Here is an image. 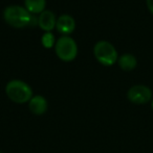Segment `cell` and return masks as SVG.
<instances>
[{
    "label": "cell",
    "instance_id": "cell-1",
    "mask_svg": "<svg viewBox=\"0 0 153 153\" xmlns=\"http://www.w3.org/2000/svg\"><path fill=\"white\" fill-rule=\"evenodd\" d=\"M3 19L15 28H23L29 25L32 15L25 7L20 5H8L3 10Z\"/></svg>",
    "mask_w": 153,
    "mask_h": 153
},
{
    "label": "cell",
    "instance_id": "cell-2",
    "mask_svg": "<svg viewBox=\"0 0 153 153\" xmlns=\"http://www.w3.org/2000/svg\"><path fill=\"white\" fill-rule=\"evenodd\" d=\"M5 93L12 101L16 103L29 102L33 98V90L26 82L19 79L11 80L5 87Z\"/></svg>",
    "mask_w": 153,
    "mask_h": 153
},
{
    "label": "cell",
    "instance_id": "cell-3",
    "mask_svg": "<svg viewBox=\"0 0 153 153\" xmlns=\"http://www.w3.org/2000/svg\"><path fill=\"white\" fill-rule=\"evenodd\" d=\"M93 54L96 61L103 66L110 67L118 59V51L111 43L107 41H99L93 47Z\"/></svg>",
    "mask_w": 153,
    "mask_h": 153
},
{
    "label": "cell",
    "instance_id": "cell-4",
    "mask_svg": "<svg viewBox=\"0 0 153 153\" xmlns=\"http://www.w3.org/2000/svg\"><path fill=\"white\" fill-rule=\"evenodd\" d=\"M55 52L61 61L63 62L74 61L78 55V45L76 41L68 36H61L56 42Z\"/></svg>",
    "mask_w": 153,
    "mask_h": 153
},
{
    "label": "cell",
    "instance_id": "cell-5",
    "mask_svg": "<svg viewBox=\"0 0 153 153\" xmlns=\"http://www.w3.org/2000/svg\"><path fill=\"white\" fill-rule=\"evenodd\" d=\"M127 98L133 104L143 105L151 102L153 99V93L147 85H135L128 90Z\"/></svg>",
    "mask_w": 153,
    "mask_h": 153
},
{
    "label": "cell",
    "instance_id": "cell-6",
    "mask_svg": "<svg viewBox=\"0 0 153 153\" xmlns=\"http://www.w3.org/2000/svg\"><path fill=\"white\" fill-rule=\"evenodd\" d=\"M56 24H57V17L54 12L44 10L39 15L38 25L45 32H50L54 28H56Z\"/></svg>",
    "mask_w": 153,
    "mask_h": 153
},
{
    "label": "cell",
    "instance_id": "cell-7",
    "mask_svg": "<svg viewBox=\"0 0 153 153\" xmlns=\"http://www.w3.org/2000/svg\"><path fill=\"white\" fill-rule=\"evenodd\" d=\"M56 28L59 32L67 36V34L74 32V30L76 29V21L70 15L63 14L57 19Z\"/></svg>",
    "mask_w": 153,
    "mask_h": 153
},
{
    "label": "cell",
    "instance_id": "cell-8",
    "mask_svg": "<svg viewBox=\"0 0 153 153\" xmlns=\"http://www.w3.org/2000/svg\"><path fill=\"white\" fill-rule=\"evenodd\" d=\"M29 109L33 114L35 115H43L44 113H46L47 111V101L46 99L43 96H40V95H36V96H33V98L29 100Z\"/></svg>",
    "mask_w": 153,
    "mask_h": 153
},
{
    "label": "cell",
    "instance_id": "cell-9",
    "mask_svg": "<svg viewBox=\"0 0 153 153\" xmlns=\"http://www.w3.org/2000/svg\"><path fill=\"white\" fill-rule=\"evenodd\" d=\"M118 64L120 66V68L124 71H132L136 68L137 66V59L131 53H124L122 54L118 59Z\"/></svg>",
    "mask_w": 153,
    "mask_h": 153
},
{
    "label": "cell",
    "instance_id": "cell-10",
    "mask_svg": "<svg viewBox=\"0 0 153 153\" xmlns=\"http://www.w3.org/2000/svg\"><path fill=\"white\" fill-rule=\"evenodd\" d=\"M24 6L31 14H41L45 10L46 0H24Z\"/></svg>",
    "mask_w": 153,
    "mask_h": 153
},
{
    "label": "cell",
    "instance_id": "cell-11",
    "mask_svg": "<svg viewBox=\"0 0 153 153\" xmlns=\"http://www.w3.org/2000/svg\"><path fill=\"white\" fill-rule=\"evenodd\" d=\"M41 42H42V45L45 48H51L53 46L55 47L57 41L55 40V36H54V34L51 32H45L42 36Z\"/></svg>",
    "mask_w": 153,
    "mask_h": 153
},
{
    "label": "cell",
    "instance_id": "cell-12",
    "mask_svg": "<svg viewBox=\"0 0 153 153\" xmlns=\"http://www.w3.org/2000/svg\"><path fill=\"white\" fill-rule=\"evenodd\" d=\"M146 3H147L148 10L153 14V0H146Z\"/></svg>",
    "mask_w": 153,
    "mask_h": 153
},
{
    "label": "cell",
    "instance_id": "cell-13",
    "mask_svg": "<svg viewBox=\"0 0 153 153\" xmlns=\"http://www.w3.org/2000/svg\"><path fill=\"white\" fill-rule=\"evenodd\" d=\"M151 107H152V111H153V99H152V101H151Z\"/></svg>",
    "mask_w": 153,
    "mask_h": 153
},
{
    "label": "cell",
    "instance_id": "cell-14",
    "mask_svg": "<svg viewBox=\"0 0 153 153\" xmlns=\"http://www.w3.org/2000/svg\"><path fill=\"white\" fill-rule=\"evenodd\" d=\"M0 153H1V152H0Z\"/></svg>",
    "mask_w": 153,
    "mask_h": 153
}]
</instances>
